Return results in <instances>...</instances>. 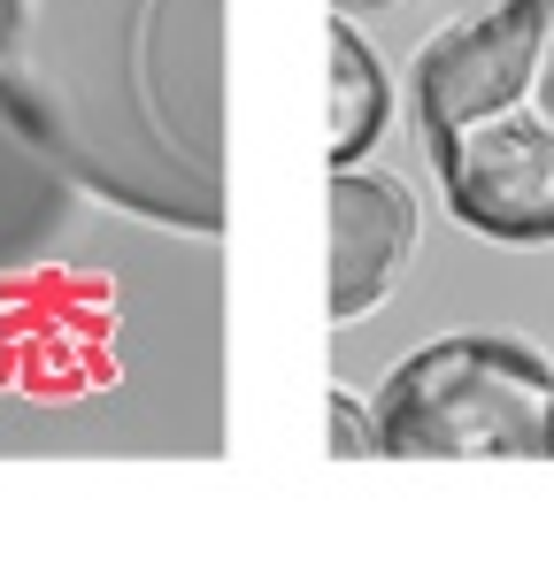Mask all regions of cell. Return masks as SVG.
Returning a JSON list of instances; mask_svg holds the SVG:
<instances>
[{
	"label": "cell",
	"mask_w": 554,
	"mask_h": 561,
	"mask_svg": "<svg viewBox=\"0 0 554 561\" xmlns=\"http://www.w3.org/2000/svg\"><path fill=\"white\" fill-rule=\"evenodd\" d=\"M370 415L393 461H554V362L508 331H454L393 362Z\"/></svg>",
	"instance_id": "3957f363"
},
{
	"label": "cell",
	"mask_w": 554,
	"mask_h": 561,
	"mask_svg": "<svg viewBox=\"0 0 554 561\" xmlns=\"http://www.w3.org/2000/svg\"><path fill=\"white\" fill-rule=\"evenodd\" d=\"M331 454L339 461H370L377 454V415L354 392H331Z\"/></svg>",
	"instance_id": "52a82bcc"
},
{
	"label": "cell",
	"mask_w": 554,
	"mask_h": 561,
	"mask_svg": "<svg viewBox=\"0 0 554 561\" xmlns=\"http://www.w3.org/2000/svg\"><path fill=\"white\" fill-rule=\"evenodd\" d=\"M408 108L462 231L493 247L554 239V0H493L423 39Z\"/></svg>",
	"instance_id": "7a4b0ae2"
},
{
	"label": "cell",
	"mask_w": 554,
	"mask_h": 561,
	"mask_svg": "<svg viewBox=\"0 0 554 561\" xmlns=\"http://www.w3.org/2000/svg\"><path fill=\"white\" fill-rule=\"evenodd\" d=\"M393 124V85H385V62L377 47L354 32V16L339 9L331 16V170L339 162H362Z\"/></svg>",
	"instance_id": "8992f818"
},
{
	"label": "cell",
	"mask_w": 554,
	"mask_h": 561,
	"mask_svg": "<svg viewBox=\"0 0 554 561\" xmlns=\"http://www.w3.org/2000/svg\"><path fill=\"white\" fill-rule=\"evenodd\" d=\"M416 254V193L385 170H331V323L370 316Z\"/></svg>",
	"instance_id": "277c9868"
},
{
	"label": "cell",
	"mask_w": 554,
	"mask_h": 561,
	"mask_svg": "<svg viewBox=\"0 0 554 561\" xmlns=\"http://www.w3.org/2000/svg\"><path fill=\"white\" fill-rule=\"evenodd\" d=\"M70 216H78V185L0 101V285L55 262V247L70 239Z\"/></svg>",
	"instance_id": "5b68a950"
},
{
	"label": "cell",
	"mask_w": 554,
	"mask_h": 561,
	"mask_svg": "<svg viewBox=\"0 0 554 561\" xmlns=\"http://www.w3.org/2000/svg\"><path fill=\"white\" fill-rule=\"evenodd\" d=\"M331 9H347V16H354V9H400V0H331Z\"/></svg>",
	"instance_id": "ba28073f"
},
{
	"label": "cell",
	"mask_w": 554,
	"mask_h": 561,
	"mask_svg": "<svg viewBox=\"0 0 554 561\" xmlns=\"http://www.w3.org/2000/svg\"><path fill=\"white\" fill-rule=\"evenodd\" d=\"M0 101L78 193L224 231V0H0Z\"/></svg>",
	"instance_id": "6da1fadb"
}]
</instances>
